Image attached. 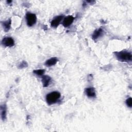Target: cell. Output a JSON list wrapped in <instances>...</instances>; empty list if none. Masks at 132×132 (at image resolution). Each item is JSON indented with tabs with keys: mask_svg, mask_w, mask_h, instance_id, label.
<instances>
[{
	"mask_svg": "<svg viewBox=\"0 0 132 132\" xmlns=\"http://www.w3.org/2000/svg\"><path fill=\"white\" fill-rule=\"evenodd\" d=\"M11 24V20L9 19L6 21H4L2 22V25L4 28V30L5 31L7 32L9 30Z\"/></svg>",
	"mask_w": 132,
	"mask_h": 132,
	"instance_id": "9",
	"label": "cell"
},
{
	"mask_svg": "<svg viewBox=\"0 0 132 132\" xmlns=\"http://www.w3.org/2000/svg\"><path fill=\"white\" fill-rule=\"evenodd\" d=\"M74 20V18L72 15H68L66 16L62 21V25L64 27H67L71 25L73 22Z\"/></svg>",
	"mask_w": 132,
	"mask_h": 132,
	"instance_id": "5",
	"label": "cell"
},
{
	"mask_svg": "<svg viewBox=\"0 0 132 132\" xmlns=\"http://www.w3.org/2000/svg\"><path fill=\"white\" fill-rule=\"evenodd\" d=\"M7 3L9 4V3H11V2H12V1H7Z\"/></svg>",
	"mask_w": 132,
	"mask_h": 132,
	"instance_id": "16",
	"label": "cell"
},
{
	"mask_svg": "<svg viewBox=\"0 0 132 132\" xmlns=\"http://www.w3.org/2000/svg\"><path fill=\"white\" fill-rule=\"evenodd\" d=\"M27 65H28L26 61H23L21 62L20 63V64L18 65V68L19 69H23V68L27 67Z\"/></svg>",
	"mask_w": 132,
	"mask_h": 132,
	"instance_id": "14",
	"label": "cell"
},
{
	"mask_svg": "<svg viewBox=\"0 0 132 132\" xmlns=\"http://www.w3.org/2000/svg\"><path fill=\"white\" fill-rule=\"evenodd\" d=\"M58 61V60L56 57H52L47 60L45 63V64L47 67H51L52 65H55L57 62Z\"/></svg>",
	"mask_w": 132,
	"mask_h": 132,
	"instance_id": "11",
	"label": "cell"
},
{
	"mask_svg": "<svg viewBox=\"0 0 132 132\" xmlns=\"http://www.w3.org/2000/svg\"><path fill=\"white\" fill-rule=\"evenodd\" d=\"M63 15L56 16L54 19L52 20L51 23V26L54 28L57 27L59 25L60 23L61 22V21H62V20L63 19Z\"/></svg>",
	"mask_w": 132,
	"mask_h": 132,
	"instance_id": "6",
	"label": "cell"
},
{
	"mask_svg": "<svg viewBox=\"0 0 132 132\" xmlns=\"http://www.w3.org/2000/svg\"><path fill=\"white\" fill-rule=\"evenodd\" d=\"M60 93L57 91L52 92L48 93L46 96V101L48 105H52L56 103L60 97Z\"/></svg>",
	"mask_w": 132,
	"mask_h": 132,
	"instance_id": "2",
	"label": "cell"
},
{
	"mask_svg": "<svg viewBox=\"0 0 132 132\" xmlns=\"http://www.w3.org/2000/svg\"><path fill=\"white\" fill-rule=\"evenodd\" d=\"M26 20L28 26H33L37 21V16L35 14L28 12L26 14Z\"/></svg>",
	"mask_w": 132,
	"mask_h": 132,
	"instance_id": "3",
	"label": "cell"
},
{
	"mask_svg": "<svg viewBox=\"0 0 132 132\" xmlns=\"http://www.w3.org/2000/svg\"><path fill=\"white\" fill-rule=\"evenodd\" d=\"M45 72L44 69H38L35 70L33 71V73L38 76H42Z\"/></svg>",
	"mask_w": 132,
	"mask_h": 132,
	"instance_id": "13",
	"label": "cell"
},
{
	"mask_svg": "<svg viewBox=\"0 0 132 132\" xmlns=\"http://www.w3.org/2000/svg\"><path fill=\"white\" fill-rule=\"evenodd\" d=\"M114 55L120 61L128 62L131 61L132 56L131 53L129 52L125 51L116 52L114 53Z\"/></svg>",
	"mask_w": 132,
	"mask_h": 132,
	"instance_id": "1",
	"label": "cell"
},
{
	"mask_svg": "<svg viewBox=\"0 0 132 132\" xmlns=\"http://www.w3.org/2000/svg\"><path fill=\"white\" fill-rule=\"evenodd\" d=\"M126 104L127 106L130 108L132 106V103H131V97H129L128 98L126 101Z\"/></svg>",
	"mask_w": 132,
	"mask_h": 132,
	"instance_id": "15",
	"label": "cell"
},
{
	"mask_svg": "<svg viewBox=\"0 0 132 132\" xmlns=\"http://www.w3.org/2000/svg\"><path fill=\"white\" fill-rule=\"evenodd\" d=\"M42 82L44 87H47L51 80V78L48 75H44L42 77Z\"/></svg>",
	"mask_w": 132,
	"mask_h": 132,
	"instance_id": "10",
	"label": "cell"
},
{
	"mask_svg": "<svg viewBox=\"0 0 132 132\" xmlns=\"http://www.w3.org/2000/svg\"><path fill=\"white\" fill-rule=\"evenodd\" d=\"M1 114L3 120H5L6 117V106L5 104H3L1 106Z\"/></svg>",
	"mask_w": 132,
	"mask_h": 132,
	"instance_id": "12",
	"label": "cell"
},
{
	"mask_svg": "<svg viewBox=\"0 0 132 132\" xmlns=\"http://www.w3.org/2000/svg\"><path fill=\"white\" fill-rule=\"evenodd\" d=\"M2 44L5 46L11 47L14 44V40L11 37H5L4 38L2 41Z\"/></svg>",
	"mask_w": 132,
	"mask_h": 132,
	"instance_id": "4",
	"label": "cell"
},
{
	"mask_svg": "<svg viewBox=\"0 0 132 132\" xmlns=\"http://www.w3.org/2000/svg\"><path fill=\"white\" fill-rule=\"evenodd\" d=\"M104 33V29L102 28H100L95 30L94 31L93 34L92 36V38L94 40H95L97 39L98 38L102 36L103 35Z\"/></svg>",
	"mask_w": 132,
	"mask_h": 132,
	"instance_id": "7",
	"label": "cell"
},
{
	"mask_svg": "<svg viewBox=\"0 0 132 132\" xmlns=\"http://www.w3.org/2000/svg\"><path fill=\"white\" fill-rule=\"evenodd\" d=\"M85 92L86 95L90 98L95 97L96 96L95 90L93 87L87 88L85 89Z\"/></svg>",
	"mask_w": 132,
	"mask_h": 132,
	"instance_id": "8",
	"label": "cell"
}]
</instances>
